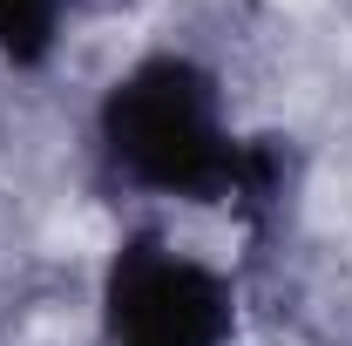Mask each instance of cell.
<instances>
[{
	"instance_id": "1",
	"label": "cell",
	"mask_w": 352,
	"mask_h": 346,
	"mask_svg": "<svg viewBox=\"0 0 352 346\" xmlns=\"http://www.w3.org/2000/svg\"><path fill=\"white\" fill-rule=\"evenodd\" d=\"M95 143L116 183L170 204L230 211L251 238L285 204V136H237L223 123V88L190 54H142L95 102Z\"/></svg>"
},
{
	"instance_id": "2",
	"label": "cell",
	"mask_w": 352,
	"mask_h": 346,
	"mask_svg": "<svg viewBox=\"0 0 352 346\" xmlns=\"http://www.w3.org/2000/svg\"><path fill=\"white\" fill-rule=\"evenodd\" d=\"M237 285L217 265L176 252L163 231H122L102 272V340L109 346H230Z\"/></svg>"
},
{
	"instance_id": "3",
	"label": "cell",
	"mask_w": 352,
	"mask_h": 346,
	"mask_svg": "<svg viewBox=\"0 0 352 346\" xmlns=\"http://www.w3.org/2000/svg\"><path fill=\"white\" fill-rule=\"evenodd\" d=\"M61 14L68 0H0V61L41 68L61 41Z\"/></svg>"
}]
</instances>
